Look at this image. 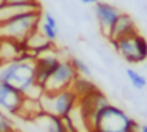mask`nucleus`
I'll return each instance as SVG.
<instances>
[{
  "label": "nucleus",
  "mask_w": 147,
  "mask_h": 132,
  "mask_svg": "<svg viewBox=\"0 0 147 132\" xmlns=\"http://www.w3.org/2000/svg\"><path fill=\"white\" fill-rule=\"evenodd\" d=\"M3 2H5V0H0V5H2V3H3Z\"/></svg>",
  "instance_id": "23"
},
{
  "label": "nucleus",
  "mask_w": 147,
  "mask_h": 132,
  "mask_svg": "<svg viewBox=\"0 0 147 132\" xmlns=\"http://www.w3.org/2000/svg\"><path fill=\"white\" fill-rule=\"evenodd\" d=\"M39 29H40V32L45 35V37H46L48 40L55 42V40L58 39V35H59L58 27H53V26H51V25H48V23H45V22L42 20V22H40Z\"/></svg>",
  "instance_id": "19"
},
{
  "label": "nucleus",
  "mask_w": 147,
  "mask_h": 132,
  "mask_svg": "<svg viewBox=\"0 0 147 132\" xmlns=\"http://www.w3.org/2000/svg\"><path fill=\"white\" fill-rule=\"evenodd\" d=\"M125 75H127L128 81L131 82V85H133L136 89H144V88H146L147 81H146V78H144L141 73H138L137 71L128 68V69L125 71Z\"/></svg>",
  "instance_id": "16"
},
{
  "label": "nucleus",
  "mask_w": 147,
  "mask_h": 132,
  "mask_svg": "<svg viewBox=\"0 0 147 132\" xmlns=\"http://www.w3.org/2000/svg\"><path fill=\"white\" fill-rule=\"evenodd\" d=\"M71 89L77 93L78 98H81V96H84V95L92 92L94 89H97V86H95L91 81H88L87 78H84V76H78V78L75 79V82L72 83Z\"/></svg>",
  "instance_id": "15"
},
{
  "label": "nucleus",
  "mask_w": 147,
  "mask_h": 132,
  "mask_svg": "<svg viewBox=\"0 0 147 132\" xmlns=\"http://www.w3.org/2000/svg\"><path fill=\"white\" fill-rule=\"evenodd\" d=\"M71 62H72L74 68H75V71H77V73H78L80 76H84V78L91 76L90 66H88L84 60H81V59H78V57H71Z\"/></svg>",
  "instance_id": "17"
},
{
  "label": "nucleus",
  "mask_w": 147,
  "mask_h": 132,
  "mask_svg": "<svg viewBox=\"0 0 147 132\" xmlns=\"http://www.w3.org/2000/svg\"><path fill=\"white\" fill-rule=\"evenodd\" d=\"M120 9L115 7L114 5H110V3H105V2H97L94 5V16L97 19V23H98V27L101 30V33L108 37L115 20L118 19L120 16Z\"/></svg>",
  "instance_id": "8"
},
{
  "label": "nucleus",
  "mask_w": 147,
  "mask_h": 132,
  "mask_svg": "<svg viewBox=\"0 0 147 132\" xmlns=\"http://www.w3.org/2000/svg\"><path fill=\"white\" fill-rule=\"evenodd\" d=\"M138 132H147V123L138 125Z\"/></svg>",
  "instance_id": "22"
},
{
  "label": "nucleus",
  "mask_w": 147,
  "mask_h": 132,
  "mask_svg": "<svg viewBox=\"0 0 147 132\" xmlns=\"http://www.w3.org/2000/svg\"><path fill=\"white\" fill-rule=\"evenodd\" d=\"M136 32H138V30H137V26H136V22L133 20V17L130 15L121 12L120 16H118V19L115 20V23H114V26H113V29H111V32H110V35H108L107 39L111 43V42H115V40L123 39L125 36H130V35H133Z\"/></svg>",
  "instance_id": "10"
},
{
  "label": "nucleus",
  "mask_w": 147,
  "mask_h": 132,
  "mask_svg": "<svg viewBox=\"0 0 147 132\" xmlns=\"http://www.w3.org/2000/svg\"><path fill=\"white\" fill-rule=\"evenodd\" d=\"M53 52V50H52ZM48 52L43 53L40 56H38L33 62V73H35V82L38 85H40L42 88L45 86L46 81L49 79V76L52 75V72L55 71V68L59 63V56H56L55 53Z\"/></svg>",
  "instance_id": "9"
},
{
  "label": "nucleus",
  "mask_w": 147,
  "mask_h": 132,
  "mask_svg": "<svg viewBox=\"0 0 147 132\" xmlns=\"http://www.w3.org/2000/svg\"><path fill=\"white\" fill-rule=\"evenodd\" d=\"M80 75L77 73L75 68L71 62V59H61L55 71L46 81L43 86V92H59L65 89H71L72 83Z\"/></svg>",
  "instance_id": "6"
},
{
  "label": "nucleus",
  "mask_w": 147,
  "mask_h": 132,
  "mask_svg": "<svg viewBox=\"0 0 147 132\" xmlns=\"http://www.w3.org/2000/svg\"><path fill=\"white\" fill-rule=\"evenodd\" d=\"M94 132H138V123L121 108L108 103L100 111Z\"/></svg>",
  "instance_id": "2"
},
{
  "label": "nucleus",
  "mask_w": 147,
  "mask_h": 132,
  "mask_svg": "<svg viewBox=\"0 0 147 132\" xmlns=\"http://www.w3.org/2000/svg\"><path fill=\"white\" fill-rule=\"evenodd\" d=\"M42 113H43V109H42V105H40V99L25 98L18 116L25 119V121H33L35 122Z\"/></svg>",
  "instance_id": "13"
},
{
  "label": "nucleus",
  "mask_w": 147,
  "mask_h": 132,
  "mask_svg": "<svg viewBox=\"0 0 147 132\" xmlns=\"http://www.w3.org/2000/svg\"><path fill=\"white\" fill-rule=\"evenodd\" d=\"M42 5L32 3V5H10V3H2L0 5V25L29 12H42Z\"/></svg>",
  "instance_id": "11"
},
{
  "label": "nucleus",
  "mask_w": 147,
  "mask_h": 132,
  "mask_svg": "<svg viewBox=\"0 0 147 132\" xmlns=\"http://www.w3.org/2000/svg\"><path fill=\"white\" fill-rule=\"evenodd\" d=\"M0 132H15V123L12 118L0 109Z\"/></svg>",
  "instance_id": "18"
},
{
  "label": "nucleus",
  "mask_w": 147,
  "mask_h": 132,
  "mask_svg": "<svg viewBox=\"0 0 147 132\" xmlns=\"http://www.w3.org/2000/svg\"><path fill=\"white\" fill-rule=\"evenodd\" d=\"M35 122H38L45 132H68L63 118L59 116H53L43 112Z\"/></svg>",
  "instance_id": "14"
},
{
  "label": "nucleus",
  "mask_w": 147,
  "mask_h": 132,
  "mask_svg": "<svg viewBox=\"0 0 147 132\" xmlns=\"http://www.w3.org/2000/svg\"><path fill=\"white\" fill-rule=\"evenodd\" d=\"M42 12H29L16 16L0 25V37L12 39L23 43L33 32H36L42 22Z\"/></svg>",
  "instance_id": "3"
},
{
  "label": "nucleus",
  "mask_w": 147,
  "mask_h": 132,
  "mask_svg": "<svg viewBox=\"0 0 147 132\" xmlns=\"http://www.w3.org/2000/svg\"><path fill=\"white\" fill-rule=\"evenodd\" d=\"M25 95L19 89L10 83L0 82V109L2 111H5L7 115L18 116Z\"/></svg>",
  "instance_id": "7"
},
{
  "label": "nucleus",
  "mask_w": 147,
  "mask_h": 132,
  "mask_svg": "<svg viewBox=\"0 0 147 132\" xmlns=\"http://www.w3.org/2000/svg\"><path fill=\"white\" fill-rule=\"evenodd\" d=\"M33 62L29 59H18L0 66V82H6L19 89L25 98L40 99L43 88L35 82Z\"/></svg>",
  "instance_id": "1"
},
{
  "label": "nucleus",
  "mask_w": 147,
  "mask_h": 132,
  "mask_svg": "<svg viewBox=\"0 0 147 132\" xmlns=\"http://www.w3.org/2000/svg\"><path fill=\"white\" fill-rule=\"evenodd\" d=\"M3 3H10V5H32V3H38V0H5Z\"/></svg>",
  "instance_id": "20"
},
{
  "label": "nucleus",
  "mask_w": 147,
  "mask_h": 132,
  "mask_svg": "<svg viewBox=\"0 0 147 132\" xmlns=\"http://www.w3.org/2000/svg\"><path fill=\"white\" fill-rule=\"evenodd\" d=\"M78 96L72 89H65L59 92H43L40 98V105L45 113L66 118L71 111L77 106Z\"/></svg>",
  "instance_id": "4"
},
{
  "label": "nucleus",
  "mask_w": 147,
  "mask_h": 132,
  "mask_svg": "<svg viewBox=\"0 0 147 132\" xmlns=\"http://www.w3.org/2000/svg\"><path fill=\"white\" fill-rule=\"evenodd\" d=\"M81 3H84V5H95L98 0H80Z\"/></svg>",
  "instance_id": "21"
},
{
  "label": "nucleus",
  "mask_w": 147,
  "mask_h": 132,
  "mask_svg": "<svg viewBox=\"0 0 147 132\" xmlns=\"http://www.w3.org/2000/svg\"><path fill=\"white\" fill-rule=\"evenodd\" d=\"M23 52H25L23 43L6 37H0V66L18 60Z\"/></svg>",
  "instance_id": "12"
},
{
  "label": "nucleus",
  "mask_w": 147,
  "mask_h": 132,
  "mask_svg": "<svg viewBox=\"0 0 147 132\" xmlns=\"http://www.w3.org/2000/svg\"><path fill=\"white\" fill-rule=\"evenodd\" d=\"M115 52L128 63L137 65L147 60V39L138 32L111 42Z\"/></svg>",
  "instance_id": "5"
}]
</instances>
